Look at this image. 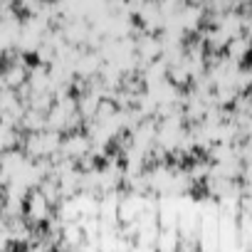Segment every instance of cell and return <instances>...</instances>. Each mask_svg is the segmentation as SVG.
Returning <instances> with one entry per match:
<instances>
[{
    "mask_svg": "<svg viewBox=\"0 0 252 252\" xmlns=\"http://www.w3.org/2000/svg\"><path fill=\"white\" fill-rule=\"evenodd\" d=\"M0 173H3V158H0Z\"/></svg>",
    "mask_w": 252,
    "mask_h": 252,
    "instance_id": "1",
    "label": "cell"
}]
</instances>
